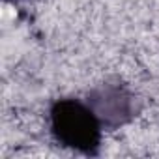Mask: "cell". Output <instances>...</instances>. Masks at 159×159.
<instances>
[{
  "instance_id": "2",
  "label": "cell",
  "mask_w": 159,
  "mask_h": 159,
  "mask_svg": "<svg viewBox=\"0 0 159 159\" xmlns=\"http://www.w3.org/2000/svg\"><path fill=\"white\" fill-rule=\"evenodd\" d=\"M90 107L99 116L101 124L105 125H120L124 124L131 112H133V99L131 96L116 84H109L99 88L92 94V99H88Z\"/></svg>"
},
{
  "instance_id": "1",
  "label": "cell",
  "mask_w": 159,
  "mask_h": 159,
  "mask_svg": "<svg viewBox=\"0 0 159 159\" xmlns=\"http://www.w3.org/2000/svg\"><path fill=\"white\" fill-rule=\"evenodd\" d=\"M101 120L90 103L58 99L51 107V133L66 148L94 153L101 142Z\"/></svg>"
}]
</instances>
